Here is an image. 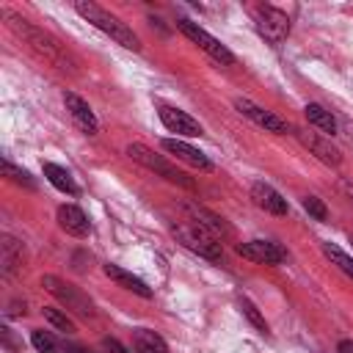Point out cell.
Listing matches in <instances>:
<instances>
[{"instance_id":"23","label":"cell","mask_w":353,"mask_h":353,"mask_svg":"<svg viewBox=\"0 0 353 353\" xmlns=\"http://www.w3.org/2000/svg\"><path fill=\"white\" fill-rule=\"evenodd\" d=\"M237 303H240L243 314L248 317V323H251V325H254L259 334H268V320H265V317H262V312L254 306V301H248V298H240Z\"/></svg>"},{"instance_id":"25","label":"cell","mask_w":353,"mask_h":353,"mask_svg":"<svg viewBox=\"0 0 353 353\" xmlns=\"http://www.w3.org/2000/svg\"><path fill=\"white\" fill-rule=\"evenodd\" d=\"M3 174H6V176H8L11 182H17V185H22V188H30V190L36 188V182L30 179V174H28L25 168H17V165H14L11 160H3Z\"/></svg>"},{"instance_id":"16","label":"cell","mask_w":353,"mask_h":353,"mask_svg":"<svg viewBox=\"0 0 353 353\" xmlns=\"http://www.w3.org/2000/svg\"><path fill=\"white\" fill-rule=\"evenodd\" d=\"M22 259H25V251H22V243L11 234H3L0 237V268H3V276H17L22 270Z\"/></svg>"},{"instance_id":"17","label":"cell","mask_w":353,"mask_h":353,"mask_svg":"<svg viewBox=\"0 0 353 353\" xmlns=\"http://www.w3.org/2000/svg\"><path fill=\"white\" fill-rule=\"evenodd\" d=\"M105 276L108 279H113L119 287H124V290H130V292H135V295H141V298H152L154 292H152V287L143 281V279H138V276H132L130 270H124V268H119V265H105Z\"/></svg>"},{"instance_id":"19","label":"cell","mask_w":353,"mask_h":353,"mask_svg":"<svg viewBox=\"0 0 353 353\" xmlns=\"http://www.w3.org/2000/svg\"><path fill=\"white\" fill-rule=\"evenodd\" d=\"M41 171H44V176H47V182H50L52 188H58L61 193H69V196H77V193H80L77 182L72 179V174H69L63 165H58V163H41Z\"/></svg>"},{"instance_id":"29","label":"cell","mask_w":353,"mask_h":353,"mask_svg":"<svg viewBox=\"0 0 353 353\" xmlns=\"http://www.w3.org/2000/svg\"><path fill=\"white\" fill-rule=\"evenodd\" d=\"M336 353H353V339H342L336 345Z\"/></svg>"},{"instance_id":"26","label":"cell","mask_w":353,"mask_h":353,"mask_svg":"<svg viewBox=\"0 0 353 353\" xmlns=\"http://www.w3.org/2000/svg\"><path fill=\"white\" fill-rule=\"evenodd\" d=\"M30 342H33V347H36L39 353H58V342L52 339L50 331H41V328L30 331Z\"/></svg>"},{"instance_id":"7","label":"cell","mask_w":353,"mask_h":353,"mask_svg":"<svg viewBox=\"0 0 353 353\" xmlns=\"http://www.w3.org/2000/svg\"><path fill=\"white\" fill-rule=\"evenodd\" d=\"M254 22L262 39H268L270 44H281L290 36V17L281 8L273 6H259L254 8Z\"/></svg>"},{"instance_id":"20","label":"cell","mask_w":353,"mask_h":353,"mask_svg":"<svg viewBox=\"0 0 353 353\" xmlns=\"http://www.w3.org/2000/svg\"><path fill=\"white\" fill-rule=\"evenodd\" d=\"M132 353H168V345L163 336H157L149 328H135L132 331Z\"/></svg>"},{"instance_id":"22","label":"cell","mask_w":353,"mask_h":353,"mask_svg":"<svg viewBox=\"0 0 353 353\" xmlns=\"http://www.w3.org/2000/svg\"><path fill=\"white\" fill-rule=\"evenodd\" d=\"M323 254H325L347 279H353V256H350L347 251H342V248L334 245V243H323Z\"/></svg>"},{"instance_id":"12","label":"cell","mask_w":353,"mask_h":353,"mask_svg":"<svg viewBox=\"0 0 353 353\" xmlns=\"http://www.w3.org/2000/svg\"><path fill=\"white\" fill-rule=\"evenodd\" d=\"M160 146H163L168 154H174L176 160H182V163H188V165H193V168H199V171H212V168H215L212 160H210L204 152H199L196 146H190V143H185V141H179V138H163Z\"/></svg>"},{"instance_id":"1","label":"cell","mask_w":353,"mask_h":353,"mask_svg":"<svg viewBox=\"0 0 353 353\" xmlns=\"http://www.w3.org/2000/svg\"><path fill=\"white\" fill-rule=\"evenodd\" d=\"M74 11L85 19V22H91L97 30H102L105 36H110L116 44H121V47H127V50H141V39L132 33V28L130 25H124L119 17H113L110 11H105L102 6H97V3H85V0H77L74 3Z\"/></svg>"},{"instance_id":"5","label":"cell","mask_w":353,"mask_h":353,"mask_svg":"<svg viewBox=\"0 0 353 353\" xmlns=\"http://www.w3.org/2000/svg\"><path fill=\"white\" fill-rule=\"evenodd\" d=\"M176 28L193 41V44H199L212 61H218V63H223V66H232L234 63V55H232V50L226 47V44H221L212 33H207L201 25H196V22H190V19H179L176 22Z\"/></svg>"},{"instance_id":"28","label":"cell","mask_w":353,"mask_h":353,"mask_svg":"<svg viewBox=\"0 0 353 353\" xmlns=\"http://www.w3.org/2000/svg\"><path fill=\"white\" fill-rule=\"evenodd\" d=\"M102 353H132V350H127L119 339H113V336H105L102 339Z\"/></svg>"},{"instance_id":"3","label":"cell","mask_w":353,"mask_h":353,"mask_svg":"<svg viewBox=\"0 0 353 353\" xmlns=\"http://www.w3.org/2000/svg\"><path fill=\"white\" fill-rule=\"evenodd\" d=\"M171 232H174V237H176L188 251H193V254H199V256H204V259H210V262H218V259L223 256L218 237L210 234L207 229H201L199 223H176V226H171Z\"/></svg>"},{"instance_id":"30","label":"cell","mask_w":353,"mask_h":353,"mask_svg":"<svg viewBox=\"0 0 353 353\" xmlns=\"http://www.w3.org/2000/svg\"><path fill=\"white\" fill-rule=\"evenodd\" d=\"M66 353H94V350H85L80 345H66Z\"/></svg>"},{"instance_id":"21","label":"cell","mask_w":353,"mask_h":353,"mask_svg":"<svg viewBox=\"0 0 353 353\" xmlns=\"http://www.w3.org/2000/svg\"><path fill=\"white\" fill-rule=\"evenodd\" d=\"M303 113H306V119H309V124H314L320 132H336V119L331 116V110H325L323 105H317V102H309L306 108H303Z\"/></svg>"},{"instance_id":"2","label":"cell","mask_w":353,"mask_h":353,"mask_svg":"<svg viewBox=\"0 0 353 353\" xmlns=\"http://www.w3.org/2000/svg\"><path fill=\"white\" fill-rule=\"evenodd\" d=\"M8 19H14L11 22V28L28 41V47L39 55V58H44L47 63H52L55 69H61V72H66V69H72V61H69V55H66V50H63V44L61 41H55L50 33H44V30H39V28H33V25H28L25 19H17V17H11V14H6Z\"/></svg>"},{"instance_id":"11","label":"cell","mask_w":353,"mask_h":353,"mask_svg":"<svg viewBox=\"0 0 353 353\" xmlns=\"http://www.w3.org/2000/svg\"><path fill=\"white\" fill-rule=\"evenodd\" d=\"M234 108L243 113V116H248L254 124H259L262 130H268V132H287L290 130V124L281 119V116H276L273 110H265L262 105H256V102H251V99H234Z\"/></svg>"},{"instance_id":"9","label":"cell","mask_w":353,"mask_h":353,"mask_svg":"<svg viewBox=\"0 0 353 353\" xmlns=\"http://www.w3.org/2000/svg\"><path fill=\"white\" fill-rule=\"evenodd\" d=\"M237 254L243 259L259 262V265H281L287 259V251L273 243V240H248V243H237Z\"/></svg>"},{"instance_id":"8","label":"cell","mask_w":353,"mask_h":353,"mask_svg":"<svg viewBox=\"0 0 353 353\" xmlns=\"http://www.w3.org/2000/svg\"><path fill=\"white\" fill-rule=\"evenodd\" d=\"M292 135H295L320 163H325V165H339V163H342V152H339L328 138H323L320 132H309V130H303V127H292Z\"/></svg>"},{"instance_id":"24","label":"cell","mask_w":353,"mask_h":353,"mask_svg":"<svg viewBox=\"0 0 353 353\" xmlns=\"http://www.w3.org/2000/svg\"><path fill=\"white\" fill-rule=\"evenodd\" d=\"M44 317H47V323H52L58 331H63V334H74V323H72V317L63 314L61 309H55V306H44Z\"/></svg>"},{"instance_id":"27","label":"cell","mask_w":353,"mask_h":353,"mask_svg":"<svg viewBox=\"0 0 353 353\" xmlns=\"http://www.w3.org/2000/svg\"><path fill=\"white\" fill-rule=\"evenodd\" d=\"M303 210H306L314 221H325V218H328V207H325L317 196H303Z\"/></svg>"},{"instance_id":"15","label":"cell","mask_w":353,"mask_h":353,"mask_svg":"<svg viewBox=\"0 0 353 353\" xmlns=\"http://www.w3.org/2000/svg\"><path fill=\"white\" fill-rule=\"evenodd\" d=\"M58 226L72 237H88L91 234V223L77 204H61L58 207Z\"/></svg>"},{"instance_id":"6","label":"cell","mask_w":353,"mask_h":353,"mask_svg":"<svg viewBox=\"0 0 353 353\" xmlns=\"http://www.w3.org/2000/svg\"><path fill=\"white\" fill-rule=\"evenodd\" d=\"M41 287H44L50 295H55L66 309H72V312H77V314H83V317H91V314H94L91 298L83 295L74 284H66V281L58 279V276H44V279H41Z\"/></svg>"},{"instance_id":"13","label":"cell","mask_w":353,"mask_h":353,"mask_svg":"<svg viewBox=\"0 0 353 353\" xmlns=\"http://www.w3.org/2000/svg\"><path fill=\"white\" fill-rule=\"evenodd\" d=\"M251 199H254V204L259 207V210H265V212H270V215H287V199L276 190V188H270L268 182H254L251 185Z\"/></svg>"},{"instance_id":"14","label":"cell","mask_w":353,"mask_h":353,"mask_svg":"<svg viewBox=\"0 0 353 353\" xmlns=\"http://www.w3.org/2000/svg\"><path fill=\"white\" fill-rule=\"evenodd\" d=\"M63 105H66L69 116L74 119V124H77V127H80L85 135H94V132L99 130V124H97V116H94V110L88 108V102H85V99H80L77 94L66 91V94H63Z\"/></svg>"},{"instance_id":"18","label":"cell","mask_w":353,"mask_h":353,"mask_svg":"<svg viewBox=\"0 0 353 353\" xmlns=\"http://www.w3.org/2000/svg\"><path fill=\"white\" fill-rule=\"evenodd\" d=\"M188 212H190V218L201 226V229H207L210 234H215V237H229L232 234V229L226 226V221L221 218V215H215V212H210L207 207H199V204H188Z\"/></svg>"},{"instance_id":"4","label":"cell","mask_w":353,"mask_h":353,"mask_svg":"<svg viewBox=\"0 0 353 353\" xmlns=\"http://www.w3.org/2000/svg\"><path fill=\"white\" fill-rule=\"evenodd\" d=\"M127 154H130L135 163L146 165L149 171L160 174L163 179H168V182H174V185H182V188H193V182H190L176 165H171L163 154H154L149 146H143V143H130V146H127Z\"/></svg>"},{"instance_id":"10","label":"cell","mask_w":353,"mask_h":353,"mask_svg":"<svg viewBox=\"0 0 353 353\" xmlns=\"http://www.w3.org/2000/svg\"><path fill=\"white\" fill-rule=\"evenodd\" d=\"M157 116H160V121L165 124L168 132H176V135H185V138H196V135L204 132L201 124H199L190 113H185V110H179V108L160 105V108H157Z\"/></svg>"}]
</instances>
